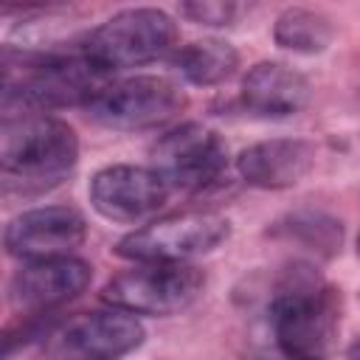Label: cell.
<instances>
[{
    "label": "cell",
    "mask_w": 360,
    "mask_h": 360,
    "mask_svg": "<svg viewBox=\"0 0 360 360\" xmlns=\"http://www.w3.org/2000/svg\"><path fill=\"white\" fill-rule=\"evenodd\" d=\"M76 132L45 112L6 115L0 129V177L6 194H42L76 166Z\"/></svg>",
    "instance_id": "1"
},
{
    "label": "cell",
    "mask_w": 360,
    "mask_h": 360,
    "mask_svg": "<svg viewBox=\"0 0 360 360\" xmlns=\"http://www.w3.org/2000/svg\"><path fill=\"white\" fill-rule=\"evenodd\" d=\"M104 70L82 51L70 56H28L20 59V73H3V112L25 115L51 107L90 104L107 84ZM3 115V118H6Z\"/></svg>",
    "instance_id": "2"
},
{
    "label": "cell",
    "mask_w": 360,
    "mask_h": 360,
    "mask_svg": "<svg viewBox=\"0 0 360 360\" xmlns=\"http://www.w3.org/2000/svg\"><path fill=\"white\" fill-rule=\"evenodd\" d=\"M177 28L158 8H127L87 34L82 53L104 73L138 68L174 48Z\"/></svg>",
    "instance_id": "3"
},
{
    "label": "cell",
    "mask_w": 360,
    "mask_h": 360,
    "mask_svg": "<svg viewBox=\"0 0 360 360\" xmlns=\"http://www.w3.org/2000/svg\"><path fill=\"white\" fill-rule=\"evenodd\" d=\"M338 326L332 290L312 276H292L273 298V332L281 354L321 357Z\"/></svg>",
    "instance_id": "4"
},
{
    "label": "cell",
    "mask_w": 360,
    "mask_h": 360,
    "mask_svg": "<svg viewBox=\"0 0 360 360\" xmlns=\"http://www.w3.org/2000/svg\"><path fill=\"white\" fill-rule=\"evenodd\" d=\"M202 284V273L186 262H143L110 278L101 301L132 315H172L186 309Z\"/></svg>",
    "instance_id": "5"
},
{
    "label": "cell",
    "mask_w": 360,
    "mask_h": 360,
    "mask_svg": "<svg viewBox=\"0 0 360 360\" xmlns=\"http://www.w3.org/2000/svg\"><path fill=\"white\" fill-rule=\"evenodd\" d=\"M231 233L225 217L214 211H183L155 219L132 233H127L115 253L132 262H186L191 256L208 253L222 245Z\"/></svg>",
    "instance_id": "6"
},
{
    "label": "cell",
    "mask_w": 360,
    "mask_h": 360,
    "mask_svg": "<svg viewBox=\"0 0 360 360\" xmlns=\"http://www.w3.org/2000/svg\"><path fill=\"white\" fill-rule=\"evenodd\" d=\"M186 104L183 90L163 76H132L107 84L84 110L110 129L135 132L172 121Z\"/></svg>",
    "instance_id": "7"
},
{
    "label": "cell",
    "mask_w": 360,
    "mask_h": 360,
    "mask_svg": "<svg viewBox=\"0 0 360 360\" xmlns=\"http://www.w3.org/2000/svg\"><path fill=\"white\" fill-rule=\"evenodd\" d=\"M228 166L222 138L200 124H180L152 146V169L169 188L202 191L219 183Z\"/></svg>",
    "instance_id": "8"
},
{
    "label": "cell",
    "mask_w": 360,
    "mask_h": 360,
    "mask_svg": "<svg viewBox=\"0 0 360 360\" xmlns=\"http://www.w3.org/2000/svg\"><path fill=\"white\" fill-rule=\"evenodd\" d=\"M143 340V326L132 312H84L51 335V354L59 360H115Z\"/></svg>",
    "instance_id": "9"
},
{
    "label": "cell",
    "mask_w": 360,
    "mask_h": 360,
    "mask_svg": "<svg viewBox=\"0 0 360 360\" xmlns=\"http://www.w3.org/2000/svg\"><path fill=\"white\" fill-rule=\"evenodd\" d=\"M84 217L68 205H45L14 217L6 228V250L17 259H56L70 256L84 242Z\"/></svg>",
    "instance_id": "10"
},
{
    "label": "cell",
    "mask_w": 360,
    "mask_h": 360,
    "mask_svg": "<svg viewBox=\"0 0 360 360\" xmlns=\"http://www.w3.org/2000/svg\"><path fill=\"white\" fill-rule=\"evenodd\" d=\"M169 197V186L155 169L107 166L90 183L93 208L115 222H135L155 214Z\"/></svg>",
    "instance_id": "11"
},
{
    "label": "cell",
    "mask_w": 360,
    "mask_h": 360,
    "mask_svg": "<svg viewBox=\"0 0 360 360\" xmlns=\"http://www.w3.org/2000/svg\"><path fill=\"white\" fill-rule=\"evenodd\" d=\"M90 278L93 270L82 259L73 256L37 259V262H25L14 273L8 284V298L22 312H42L76 298L90 284Z\"/></svg>",
    "instance_id": "12"
},
{
    "label": "cell",
    "mask_w": 360,
    "mask_h": 360,
    "mask_svg": "<svg viewBox=\"0 0 360 360\" xmlns=\"http://www.w3.org/2000/svg\"><path fill=\"white\" fill-rule=\"evenodd\" d=\"M315 149L298 138H273L248 146L236 158V169L245 183L256 188H287L309 174Z\"/></svg>",
    "instance_id": "13"
},
{
    "label": "cell",
    "mask_w": 360,
    "mask_h": 360,
    "mask_svg": "<svg viewBox=\"0 0 360 360\" xmlns=\"http://www.w3.org/2000/svg\"><path fill=\"white\" fill-rule=\"evenodd\" d=\"M242 101L253 115L287 118L309 104V82L281 62H259L242 79Z\"/></svg>",
    "instance_id": "14"
},
{
    "label": "cell",
    "mask_w": 360,
    "mask_h": 360,
    "mask_svg": "<svg viewBox=\"0 0 360 360\" xmlns=\"http://www.w3.org/2000/svg\"><path fill=\"white\" fill-rule=\"evenodd\" d=\"M174 65L191 84H219L228 76H233L239 56L222 39H200L180 48Z\"/></svg>",
    "instance_id": "15"
},
{
    "label": "cell",
    "mask_w": 360,
    "mask_h": 360,
    "mask_svg": "<svg viewBox=\"0 0 360 360\" xmlns=\"http://www.w3.org/2000/svg\"><path fill=\"white\" fill-rule=\"evenodd\" d=\"M276 42L281 48L298 51V53H318L332 39V25L326 17L307 11V8H290L276 20Z\"/></svg>",
    "instance_id": "16"
},
{
    "label": "cell",
    "mask_w": 360,
    "mask_h": 360,
    "mask_svg": "<svg viewBox=\"0 0 360 360\" xmlns=\"http://www.w3.org/2000/svg\"><path fill=\"white\" fill-rule=\"evenodd\" d=\"M180 11L186 17H191L194 22L202 25H225L233 17V6L231 3H214V0H200V3H183Z\"/></svg>",
    "instance_id": "17"
},
{
    "label": "cell",
    "mask_w": 360,
    "mask_h": 360,
    "mask_svg": "<svg viewBox=\"0 0 360 360\" xmlns=\"http://www.w3.org/2000/svg\"><path fill=\"white\" fill-rule=\"evenodd\" d=\"M245 360H290L287 354L284 357H273V354H250V357H245Z\"/></svg>",
    "instance_id": "18"
},
{
    "label": "cell",
    "mask_w": 360,
    "mask_h": 360,
    "mask_svg": "<svg viewBox=\"0 0 360 360\" xmlns=\"http://www.w3.org/2000/svg\"><path fill=\"white\" fill-rule=\"evenodd\" d=\"M349 360H360V343H354V346H352V352H349Z\"/></svg>",
    "instance_id": "19"
},
{
    "label": "cell",
    "mask_w": 360,
    "mask_h": 360,
    "mask_svg": "<svg viewBox=\"0 0 360 360\" xmlns=\"http://www.w3.org/2000/svg\"><path fill=\"white\" fill-rule=\"evenodd\" d=\"M357 253H360V239H357Z\"/></svg>",
    "instance_id": "20"
}]
</instances>
